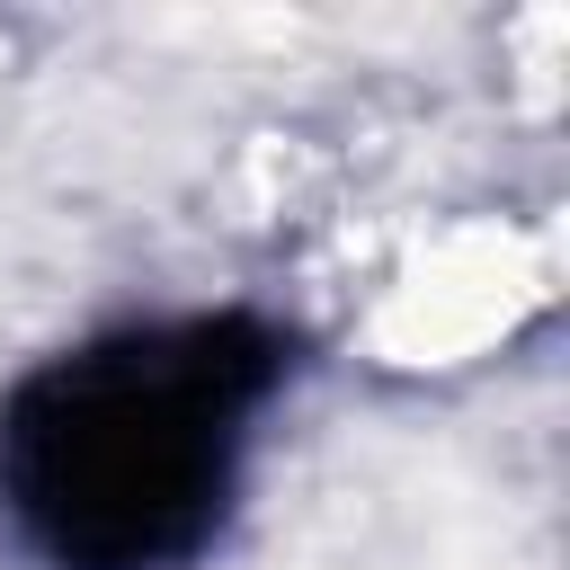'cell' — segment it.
<instances>
[{"label":"cell","mask_w":570,"mask_h":570,"mask_svg":"<svg viewBox=\"0 0 570 570\" xmlns=\"http://www.w3.org/2000/svg\"><path fill=\"white\" fill-rule=\"evenodd\" d=\"M303 383L258 303L116 312L0 383V543L18 570H205Z\"/></svg>","instance_id":"1"}]
</instances>
